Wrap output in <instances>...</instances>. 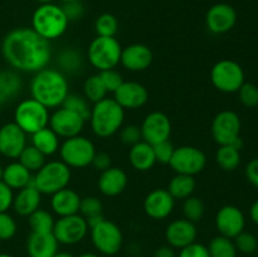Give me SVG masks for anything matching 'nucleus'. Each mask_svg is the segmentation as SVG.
I'll use <instances>...</instances> for the list:
<instances>
[{"mask_svg":"<svg viewBox=\"0 0 258 257\" xmlns=\"http://www.w3.org/2000/svg\"><path fill=\"white\" fill-rule=\"evenodd\" d=\"M2 53L10 67L28 73H37L47 68L52 58L49 42L32 28L10 30L3 39Z\"/></svg>","mask_w":258,"mask_h":257,"instance_id":"nucleus-1","label":"nucleus"},{"mask_svg":"<svg viewBox=\"0 0 258 257\" xmlns=\"http://www.w3.org/2000/svg\"><path fill=\"white\" fill-rule=\"evenodd\" d=\"M30 96L49 108H58L70 93V85L64 73L54 68H43L34 73L29 85Z\"/></svg>","mask_w":258,"mask_h":257,"instance_id":"nucleus-2","label":"nucleus"},{"mask_svg":"<svg viewBox=\"0 0 258 257\" xmlns=\"http://www.w3.org/2000/svg\"><path fill=\"white\" fill-rule=\"evenodd\" d=\"M90 125L97 138L107 139L115 135L123 125L125 110L113 98H103L93 103L91 108Z\"/></svg>","mask_w":258,"mask_h":257,"instance_id":"nucleus-3","label":"nucleus"},{"mask_svg":"<svg viewBox=\"0 0 258 257\" xmlns=\"http://www.w3.org/2000/svg\"><path fill=\"white\" fill-rule=\"evenodd\" d=\"M68 22L60 5L50 4L39 5L32 17V29L35 33L50 42L62 37L67 30Z\"/></svg>","mask_w":258,"mask_h":257,"instance_id":"nucleus-4","label":"nucleus"},{"mask_svg":"<svg viewBox=\"0 0 258 257\" xmlns=\"http://www.w3.org/2000/svg\"><path fill=\"white\" fill-rule=\"evenodd\" d=\"M70 166L62 160H52L45 163L33 176V185L42 194L52 196L62 189L67 188L71 181Z\"/></svg>","mask_w":258,"mask_h":257,"instance_id":"nucleus-5","label":"nucleus"},{"mask_svg":"<svg viewBox=\"0 0 258 257\" xmlns=\"http://www.w3.org/2000/svg\"><path fill=\"white\" fill-rule=\"evenodd\" d=\"M120 42L115 37H96L90 43L87 49L88 62L98 72L106 70H112L120 65L121 59Z\"/></svg>","mask_w":258,"mask_h":257,"instance_id":"nucleus-6","label":"nucleus"},{"mask_svg":"<svg viewBox=\"0 0 258 257\" xmlns=\"http://www.w3.org/2000/svg\"><path fill=\"white\" fill-rule=\"evenodd\" d=\"M49 110L34 98H27L18 103L14 111V122L27 135L47 127L49 123Z\"/></svg>","mask_w":258,"mask_h":257,"instance_id":"nucleus-7","label":"nucleus"},{"mask_svg":"<svg viewBox=\"0 0 258 257\" xmlns=\"http://www.w3.org/2000/svg\"><path fill=\"white\" fill-rule=\"evenodd\" d=\"M60 160L71 169H82L91 165L96 154L95 144L82 135L64 139L59 146Z\"/></svg>","mask_w":258,"mask_h":257,"instance_id":"nucleus-8","label":"nucleus"},{"mask_svg":"<svg viewBox=\"0 0 258 257\" xmlns=\"http://www.w3.org/2000/svg\"><path fill=\"white\" fill-rule=\"evenodd\" d=\"M93 247L105 256H115L121 251L123 234L120 227L112 221L103 218L90 227Z\"/></svg>","mask_w":258,"mask_h":257,"instance_id":"nucleus-9","label":"nucleus"},{"mask_svg":"<svg viewBox=\"0 0 258 257\" xmlns=\"http://www.w3.org/2000/svg\"><path fill=\"white\" fill-rule=\"evenodd\" d=\"M211 82L219 92H238L246 82V75L239 63L232 59L218 60L211 70Z\"/></svg>","mask_w":258,"mask_h":257,"instance_id":"nucleus-10","label":"nucleus"},{"mask_svg":"<svg viewBox=\"0 0 258 257\" xmlns=\"http://www.w3.org/2000/svg\"><path fill=\"white\" fill-rule=\"evenodd\" d=\"M169 165L175 171V174L196 176L206 168L207 155L203 150L196 146H179L174 150Z\"/></svg>","mask_w":258,"mask_h":257,"instance_id":"nucleus-11","label":"nucleus"},{"mask_svg":"<svg viewBox=\"0 0 258 257\" xmlns=\"http://www.w3.org/2000/svg\"><path fill=\"white\" fill-rule=\"evenodd\" d=\"M88 229L90 227L87 221L78 213L73 216L59 217L53 227V234L59 244L73 246L85 239Z\"/></svg>","mask_w":258,"mask_h":257,"instance_id":"nucleus-12","label":"nucleus"},{"mask_svg":"<svg viewBox=\"0 0 258 257\" xmlns=\"http://www.w3.org/2000/svg\"><path fill=\"white\" fill-rule=\"evenodd\" d=\"M241 117L232 110L221 111L212 121V136L219 146L232 145L238 140L241 138Z\"/></svg>","mask_w":258,"mask_h":257,"instance_id":"nucleus-13","label":"nucleus"},{"mask_svg":"<svg viewBox=\"0 0 258 257\" xmlns=\"http://www.w3.org/2000/svg\"><path fill=\"white\" fill-rule=\"evenodd\" d=\"M86 120L77 112L68 108L60 107L55 108L52 115L49 116V126L59 138L70 139L73 136L81 135L85 127Z\"/></svg>","mask_w":258,"mask_h":257,"instance_id":"nucleus-14","label":"nucleus"},{"mask_svg":"<svg viewBox=\"0 0 258 257\" xmlns=\"http://www.w3.org/2000/svg\"><path fill=\"white\" fill-rule=\"evenodd\" d=\"M140 128L143 140L153 146L169 140L173 130L170 118L161 111H153L148 113L143 120Z\"/></svg>","mask_w":258,"mask_h":257,"instance_id":"nucleus-15","label":"nucleus"},{"mask_svg":"<svg viewBox=\"0 0 258 257\" xmlns=\"http://www.w3.org/2000/svg\"><path fill=\"white\" fill-rule=\"evenodd\" d=\"M216 228L221 236L233 239L241 232L244 231L246 227V217L243 212L236 206L227 204L221 207L216 214Z\"/></svg>","mask_w":258,"mask_h":257,"instance_id":"nucleus-16","label":"nucleus"},{"mask_svg":"<svg viewBox=\"0 0 258 257\" xmlns=\"http://www.w3.org/2000/svg\"><path fill=\"white\" fill-rule=\"evenodd\" d=\"M237 23V12L227 3H218L208 9L206 14V27L213 34H226Z\"/></svg>","mask_w":258,"mask_h":257,"instance_id":"nucleus-17","label":"nucleus"},{"mask_svg":"<svg viewBox=\"0 0 258 257\" xmlns=\"http://www.w3.org/2000/svg\"><path fill=\"white\" fill-rule=\"evenodd\" d=\"M113 100L123 110H138L148 103L149 91L145 86L135 81H123L113 92Z\"/></svg>","mask_w":258,"mask_h":257,"instance_id":"nucleus-18","label":"nucleus"},{"mask_svg":"<svg viewBox=\"0 0 258 257\" xmlns=\"http://www.w3.org/2000/svg\"><path fill=\"white\" fill-rule=\"evenodd\" d=\"M27 146V134L13 121L0 127V154L8 159H18Z\"/></svg>","mask_w":258,"mask_h":257,"instance_id":"nucleus-19","label":"nucleus"},{"mask_svg":"<svg viewBox=\"0 0 258 257\" xmlns=\"http://www.w3.org/2000/svg\"><path fill=\"white\" fill-rule=\"evenodd\" d=\"M174 207H175V199L171 197L168 189H154L144 199V212L146 216L156 221L168 218L173 213Z\"/></svg>","mask_w":258,"mask_h":257,"instance_id":"nucleus-20","label":"nucleus"},{"mask_svg":"<svg viewBox=\"0 0 258 257\" xmlns=\"http://www.w3.org/2000/svg\"><path fill=\"white\" fill-rule=\"evenodd\" d=\"M198 236V229L196 223L185 218L174 219L166 226L165 239L174 249H181L188 244L196 242Z\"/></svg>","mask_w":258,"mask_h":257,"instance_id":"nucleus-21","label":"nucleus"},{"mask_svg":"<svg viewBox=\"0 0 258 257\" xmlns=\"http://www.w3.org/2000/svg\"><path fill=\"white\" fill-rule=\"evenodd\" d=\"M153 60V50L148 45L143 43H134L122 48L120 65L130 72H143L150 67Z\"/></svg>","mask_w":258,"mask_h":257,"instance_id":"nucleus-22","label":"nucleus"},{"mask_svg":"<svg viewBox=\"0 0 258 257\" xmlns=\"http://www.w3.org/2000/svg\"><path fill=\"white\" fill-rule=\"evenodd\" d=\"M128 178L123 169L110 166L102 171L97 180V186L106 197H117L123 193L127 186Z\"/></svg>","mask_w":258,"mask_h":257,"instance_id":"nucleus-23","label":"nucleus"},{"mask_svg":"<svg viewBox=\"0 0 258 257\" xmlns=\"http://www.w3.org/2000/svg\"><path fill=\"white\" fill-rule=\"evenodd\" d=\"M43 194L33 185L19 189L13 199V209L20 217H29L33 212L40 208Z\"/></svg>","mask_w":258,"mask_h":257,"instance_id":"nucleus-24","label":"nucleus"},{"mask_svg":"<svg viewBox=\"0 0 258 257\" xmlns=\"http://www.w3.org/2000/svg\"><path fill=\"white\" fill-rule=\"evenodd\" d=\"M58 241L53 232L35 233L30 232L27 239V253L29 257H53L58 252Z\"/></svg>","mask_w":258,"mask_h":257,"instance_id":"nucleus-25","label":"nucleus"},{"mask_svg":"<svg viewBox=\"0 0 258 257\" xmlns=\"http://www.w3.org/2000/svg\"><path fill=\"white\" fill-rule=\"evenodd\" d=\"M81 197L76 190L71 188H64L57 193L52 194L50 199V208L53 213L58 217H67L78 214L80 212Z\"/></svg>","mask_w":258,"mask_h":257,"instance_id":"nucleus-26","label":"nucleus"},{"mask_svg":"<svg viewBox=\"0 0 258 257\" xmlns=\"http://www.w3.org/2000/svg\"><path fill=\"white\" fill-rule=\"evenodd\" d=\"M128 161L131 166L138 171H149L156 164L154 146L146 141L141 140L135 145L130 146L128 150Z\"/></svg>","mask_w":258,"mask_h":257,"instance_id":"nucleus-27","label":"nucleus"},{"mask_svg":"<svg viewBox=\"0 0 258 257\" xmlns=\"http://www.w3.org/2000/svg\"><path fill=\"white\" fill-rule=\"evenodd\" d=\"M3 181L13 190L14 189L19 190V189L25 188L33 183L32 171L28 170L19 161H13V163L4 166Z\"/></svg>","mask_w":258,"mask_h":257,"instance_id":"nucleus-28","label":"nucleus"},{"mask_svg":"<svg viewBox=\"0 0 258 257\" xmlns=\"http://www.w3.org/2000/svg\"><path fill=\"white\" fill-rule=\"evenodd\" d=\"M32 145L45 156L54 155L59 150V136L49 126H47V127L32 134Z\"/></svg>","mask_w":258,"mask_h":257,"instance_id":"nucleus-29","label":"nucleus"},{"mask_svg":"<svg viewBox=\"0 0 258 257\" xmlns=\"http://www.w3.org/2000/svg\"><path fill=\"white\" fill-rule=\"evenodd\" d=\"M23 82L20 76L14 71L0 72V102H8L20 93Z\"/></svg>","mask_w":258,"mask_h":257,"instance_id":"nucleus-30","label":"nucleus"},{"mask_svg":"<svg viewBox=\"0 0 258 257\" xmlns=\"http://www.w3.org/2000/svg\"><path fill=\"white\" fill-rule=\"evenodd\" d=\"M197 181L194 176L191 175H184V174H175L173 178L170 179L168 185V191L171 194L174 199H184L189 198L193 196L194 190H196Z\"/></svg>","mask_w":258,"mask_h":257,"instance_id":"nucleus-31","label":"nucleus"},{"mask_svg":"<svg viewBox=\"0 0 258 257\" xmlns=\"http://www.w3.org/2000/svg\"><path fill=\"white\" fill-rule=\"evenodd\" d=\"M78 213L87 221L88 227H92L101 219H103V204L97 197H85L81 198L80 212Z\"/></svg>","mask_w":258,"mask_h":257,"instance_id":"nucleus-32","label":"nucleus"},{"mask_svg":"<svg viewBox=\"0 0 258 257\" xmlns=\"http://www.w3.org/2000/svg\"><path fill=\"white\" fill-rule=\"evenodd\" d=\"M216 161L224 171H234L241 164V150L233 145H221L216 153Z\"/></svg>","mask_w":258,"mask_h":257,"instance_id":"nucleus-33","label":"nucleus"},{"mask_svg":"<svg viewBox=\"0 0 258 257\" xmlns=\"http://www.w3.org/2000/svg\"><path fill=\"white\" fill-rule=\"evenodd\" d=\"M28 223H29L32 232H35V233H50V232H53L55 219L50 212L39 208L28 217Z\"/></svg>","mask_w":258,"mask_h":257,"instance_id":"nucleus-34","label":"nucleus"},{"mask_svg":"<svg viewBox=\"0 0 258 257\" xmlns=\"http://www.w3.org/2000/svg\"><path fill=\"white\" fill-rule=\"evenodd\" d=\"M107 93V90H106L100 75L90 76L83 82V96H85L88 102H100L101 100L106 98Z\"/></svg>","mask_w":258,"mask_h":257,"instance_id":"nucleus-35","label":"nucleus"},{"mask_svg":"<svg viewBox=\"0 0 258 257\" xmlns=\"http://www.w3.org/2000/svg\"><path fill=\"white\" fill-rule=\"evenodd\" d=\"M207 247H208L211 257H237V253H238L233 239L227 238L221 234L212 238Z\"/></svg>","mask_w":258,"mask_h":257,"instance_id":"nucleus-36","label":"nucleus"},{"mask_svg":"<svg viewBox=\"0 0 258 257\" xmlns=\"http://www.w3.org/2000/svg\"><path fill=\"white\" fill-rule=\"evenodd\" d=\"M19 163H22L25 168L32 173L39 170L47 161H45V155L40 153L37 148L33 145H27L22 154L19 155Z\"/></svg>","mask_w":258,"mask_h":257,"instance_id":"nucleus-37","label":"nucleus"},{"mask_svg":"<svg viewBox=\"0 0 258 257\" xmlns=\"http://www.w3.org/2000/svg\"><path fill=\"white\" fill-rule=\"evenodd\" d=\"M58 66L60 67V72H68V73H76L77 71L81 70L82 67V55L75 49H64L59 53L58 55Z\"/></svg>","mask_w":258,"mask_h":257,"instance_id":"nucleus-38","label":"nucleus"},{"mask_svg":"<svg viewBox=\"0 0 258 257\" xmlns=\"http://www.w3.org/2000/svg\"><path fill=\"white\" fill-rule=\"evenodd\" d=\"M204 212H206V206H204L203 201L201 198L191 196L189 198L184 199L183 214L185 219L193 222V223H198L203 218Z\"/></svg>","mask_w":258,"mask_h":257,"instance_id":"nucleus-39","label":"nucleus"},{"mask_svg":"<svg viewBox=\"0 0 258 257\" xmlns=\"http://www.w3.org/2000/svg\"><path fill=\"white\" fill-rule=\"evenodd\" d=\"M95 29L98 37H115L118 30V20L111 13H103L96 19Z\"/></svg>","mask_w":258,"mask_h":257,"instance_id":"nucleus-40","label":"nucleus"},{"mask_svg":"<svg viewBox=\"0 0 258 257\" xmlns=\"http://www.w3.org/2000/svg\"><path fill=\"white\" fill-rule=\"evenodd\" d=\"M63 107L68 108V110H72L75 112H77L78 115L82 116L86 121L90 118L91 115V107L90 102L86 100L85 96L82 95H76V93H68V96L66 97L64 102L62 103Z\"/></svg>","mask_w":258,"mask_h":257,"instance_id":"nucleus-41","label":"nucleus"},{"mask_svg":"<svg viewBox=\"0 0 258 257\" xmlns=\"http://www.w3.org/2000/svg\"><path fill=\"white\" fill-rule=\"evenodd\" d=\"M234 246H236L237 251L241 252L243 254H252L258 249V239L251 232L243 231L234 237Z\"/></svg>","mask_w":258,"mask_h":257,"instance_id":"nucleus-42","label":"nucleus"},{"mask_svg":"<svg viewBox=\"0 0 258 257\" xmlns=\"http://www.w3.org/2000/svg\"><path fill=\"white\" fill-rule=\"evenodd\" d=\"M238 98L243 106L254 108L258 106V86L251 82H244L238 90Z\"/></svg>","mask_w":258,"mask_h":257,"instance_id":"nucleus-43","label":"nucleus"},{"mask_svg":"<svg viewBox=\"0 0 258 257\" xmlns=\"http://www.w3.org/2000/svg\"><path fill=\"white\" fill-rule=\"evenodd\" d=\"M15 219L8 212H0V241H9L17 234Z\"/></svg>","mask_w":258,"mask_h":257,"instance_id":"nucleus-44","label":"nucleus"},{"mask_svg":"<svg viewBox=\"0 0 258 257\" xmlns=\"http://www.w3.org/2000/svg\"><path fill=\"white\" fill-rule=\"evenodd\" d=\"M98 75H100L101 80H102L107 92L113 93L123 83L122 76H121V73L118 72V71H116L115 68L102 71V72H100Z\"/></svg>","mask_w":258,"mask_h":257,"instance_id":"nucleus-45","label":"nucleus"},{"mask_svg":"<svg viewBox=\"0 0 258 257\" xmlns=\"http://www.w3.org/2000/svg\"><path fill=\"white\" fill-rule=\"evenodd\" d=\"M121 143L127 146H133L143 140L141 136V128L138 125H126L121 127L120 131Z\"/></svg>","mask_w":258,"mask_h":257,"instance_id":"nucleus-46","label":"nucleus"},{"mask_svg":"<svg viewBox=\"0 0 258 257\" xmlns=\"http://www.w3.org/2000/svg\"><path fill=\"white\" fill-rule=\"evenodd\" d=\"M174 145L171 144L170 140L163 141V143H159L156 145H154V153H155L156 163L160 164H169L170 163V159L173 156Z\"/></svg>","mask_w":258,"mask_h":257,"instance_id":"nucleus-47","label":"nucleus"},{"mask_svg":"<svg viewBox=\"0 0 258 257\" xmlns=\"http://www.w3.org/2000/svg\"><path fill=\"white\" fill-rule=\"evenodd\" d=\"M176 257H211L209 256L208 247L199 242H193L184 248L179 249Z\"/></svg>","mask_w":258,"mask_h":257,"instance_id":"nucleus-48","label":"nucleus"},{"mask_svg":"<svg viewBox=\"0 0 258 257\" xmlns=\"http://www.w3.org/2000/svg\"><path fill=\"white\" fill-rule=\"evenodd\" d=\"M64 12L66 17H67L68 22H76V20H80L81 18L85 14V7L80 2H68L63 3V5H60Z\"/></svg>","mask_w":258,"mask_h":257,"instance_id":"nucleus-49","label":"nucleus"},{"mask_svg":"<svg viewBox=\"0 0 258 257\" xmlns=\"http://www.w3.org/2000/svg\"><path fill=\"white\" fill-rule=\"evenodd\" d=\"M13 199H14L13 189L2 180L0 181V212H8V209L13 206Z\"/></svg>","mask_w":258,"mask_h":257,"instance_id":"nucleus-50","label":"nucleus"},{"mask_svg":"<svg viewBox=\"0 0 258 257\" xmlns=\"http://www.w3.org/2000/svg\"><path fill=\"white\" fill-rule=\"evenodd\" d=\"M91 165H92L96 170L102 173V171H105L106 169H108L111 166V156L108 155L107 153H105V151H100V153L96 151Z\"/></svg>","mask_w":258,"mask_h":257,"instance_id":"nucleus-51","label":"nucleus"},{"mask_svg":"<svg viewBox=\"0 0 258 257\" xmlns=\"http://www.w3.org/2000/svg\"><path fill=\"white\" fill-rule=\"evenodd\" d=\"M246 178L254 188L258 189V158L252 159L247 163L246 169H244Z\"/></svg>","mask_w":258,"mask_h":257,"instance_id":"nucleus-52","label":"nucleus"},{"mask_svg":"<svg viewBox=\"0 0 258 257\" xmlns=\"http://www.w3.org/2000/svg\"><path fill=\"white\" fill-rule=\"evenodd\" d=\"M153 257H176V252L173 247L166 244V246L159 247V248L154 252Z\"/></svg>","mask_w":258,"mask_h":257,"instance_id":"nucleus-53","label":"nucleus"},{"mask_svg":"<svg viewBox=\"0 0 258 257\" xmlns=\"http://www.w3.org/2000/svg\"><path fill=\"white\" fill-rule=\"evenodd\" d=\"M249 218L254 224L258 226V199L252 203L251 208H249Z\"/></svg>","mask_w":258,"mask_h":257,"instance_id":"nucleus-54","label":"nucleus"},{"mask_svg":"<svg viewBox=\"0 0 258 257\" xmlns=\"http://www.w3.org/2000/svg\"><path fill=\"white\" fill-rule=\"evenodd\" d=\"M53 257H75V256H73L72 253H70V252H59V251H58L57 253H55Z\"/></svg>","mask_w":258,"mask_h":257,"instance_id":"nucleus-55","label":"nucleus"},{"mask_svg":"<svg viewBox=\"0 0 258 257\" xmlns=\"http://www.w3.org/2000/svg\"><path fill=\"white\" fill-rule=\"evenodd\" d=\"M77 257H100V256L96 253H92V252H85V253H81L80 256Z\"/></svg>","mask_w":258,"mask_h":257,"instance_id":"nucleus-56","label":"nucleus"},{"mask_svg":"<svg viewBox=\"0 0 258 257\" xmlns=\"http://www.w3.org/2000/svg\"><path fill=\"white\" fill-rule=\"evenodd\" d=\"M38 3H39L40 5H43V4H50V3L53 2V0H37Z\"/></svg>","mask_w":258,"mask_h":257,"instance_id":"nucleus-57","label":"nucleus"},{"mask_svg":"<svg viewBox=\"0 0 258 257\" xmlns=\"http://www.w3.org/2000/svg\"><path fill=\"white\" fill-rule=\"evenodd\" d=\"M3 173H4V168H3V166L0 165V181L3 180Z\"/></svg>","mask_w":258,"mask_h":257,"instance_id":"nucleus-58","label":"nucleus"},{"mask_svg":"<svg viewBox=\"0 0 258 257\" xmlns=\"http://www.w3.org/2000/svg\"><path fill=\"white\" fill-rule=\"evenodd\" d=\"M0 257H14L9 253H0Z\"/></svg>","mask_w":258,"mask_h":257,"instance_id":"nucleus-59","label":"nucleus"},{"mask_svg":"<svg viewBox=\"0 0 258 257\" xmlns=\"http://www.w3.org/2000/svg\"><path fill=\"white\" fill-rule=\"evenodd\" d=\"M62 3H68V2H80V0H60Z\"/></svg>","mask_w":258,"mask_h":257,"instance_id":"nucleus-60","label":"nucleus"},{"mask_svg":"<svg viewBox=\"0 0 258 257\" xmlns=\"http://www.w3.org/2000/svg\"><path fill=\"white\" fill-rule=\"evenodd\" d=\"M0 116H2V102H0Z\"/></svg>","mask_w":258,"mask_h":257,"instance_id":"nucleus-61","label":"nucleus"},{"mask_svg":"<svg viewBox=\"0 0 258 257\" xmlns=\"http://www.w3.org/2000/svg\"><path fill=\"white\" fill-rule=\"evenodd\" d=\"M257 107H258V106H257Z\"/></svg>","mask_w":258,"mask_h":257,"instance_id":"nucleus-62","label":"nucleus"}]
</instances>
